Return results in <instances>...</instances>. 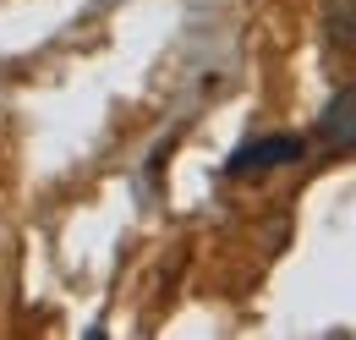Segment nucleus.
Instances as JSON below:
<instances>
[{
    "label": "nucleus",
    "instance_id": "f257e3e1",
    "mask_svg": "<svg viewBox=\"0 0 356 340\" xmlns=\"http://www.w3.org/2000/svg\"><path fill=\"white\" fill-rule=\"evenodd\" d=\"M302 154H307V137H296V132H268V137L241 143V148L225 160V176H230V181H252V176H268V170H280V165H296Z\"/></svg>",
    "mask_w": 356,
    "mask_h": 340
},
{
    "label": "nucleus",
    "instance_id": "f03ea898",
    "mask_svg": "<svg viewBox=\"0 0 356 340\" xmlns=\"http://www.w3.org/2000/svg\"><path fill=\"white\" fill-rule=\"evenodd\" d=\"M312 137H318V148H329V154H356V83L340 88V93L318 110Z\"/></svg>",
    "mask_w": 356,
    "mask_h": 340
},
{
    "label": "nucleus",
    "instance_id": "7ed1b4c3",
    "mask_svg": "<svg viewBox=\"0 0 356 340\" xmlns=\"http://www.w3.org/2000/svg\"><path fill=\"white\" fill-rule=\"evenodd\" d=\"M323 39L334 49H356V0H329L323 6Z\"/></svg>",
    "mask_w": 356,
    "mask_h": 340
}]
</instances>
